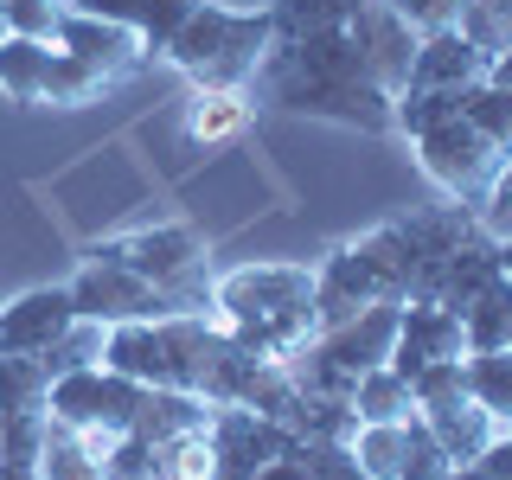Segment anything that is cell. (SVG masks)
Masks as SVG:
<instances>
[{
	"label": "cell",
	"instance_id": "cell-1",
	"mask_svg": "<svg viewBox=\"0 0 512 480\" xmlns=\"http://www.w3.org/2000/svg\"><path fill=\"white\" fill-rule=\"evenodd\" d=\"M250 90L269 109L314 122L365 128V135H391V96L372 71H365L352 32H308V39H276L256 64Z\"/></svg>",
	"mask_w": 512,
	"mask_h": 480
},
{
	"label": "cell",
	"instance_id": "cell-2",
	"mask_svg": "<svg viewBox=\"0 0 512 480\" xmlns=\"http://www.w3.org/2000/svg\"><path fill=\"white\" fill-rule=\"evenodd\" d=\"M212 320L256 359L288 365L320 333L308 263H237L212 276Z\"/></svg>",
	"mask_w": 512,
	"mask_h": 480
},
{
	"label": "cell",
	"instance_id": "cell-3",
	"mask_svg": "<svg viewBox=\"0 0 512 480\" xmlns=\"http://www.w3.org/2000/svg\"><path fill=\"white\" fill-rule=\"evenodd\" d=\"M218 352H224V327L212 314H167V320H122V327H109L103 365L148 384V391L205 397Z\"/></svg>",
	"mask_w": 512,
	"mask_h": 480
},
{
	"label": "cell",
	"instance_id": "cell-4",
	"mask_svg": "<svg viewBox=\"0 0 512 480\" xmlns=\"http://www.w3.org/2000/svg\"><path fill=\"white\" fill-rule=\"evenodd\" d=\"M269 45H276L269 7H218V0H199L186 13V26L167 39L160 64L192 77V90H250V77H256Z\"/></svg>",
	"mask_w": 512,
	"mask_h": 480
},
{
	"label": "cell",
	"instance_id": "cell-5",
	"mask_svg": "<svg viewBox=\"0 0 512 480\" xmlns=\"http://www.w3.org/2000/svg\"><path fill=\"white\" fill-rule=\"evenodd\" d=\"M410 276H416V256H410L404 218H384V224H372V231L333 244L327 263H314V308H320V327L352 320L359 308H378V301H397V308H404Z\"/></svg>",
	"mask_w": 512,
	"mask_h": 480
},
{
	"label": "cell",
	"instance_id": "cell-6",
	"mask_svg": "<svg viewBox=\"0 0 512 480\" xmlns=\"http://www.w3.org/2000/svg\"><path fill=\"white\" fill-rule=\"evenodd\" d=\"M391 340H397V301H378V308H359L352 320H333L320 327L308 346L288 359L301 391L320 397H352V384L378 365H391Z\"/></svg>",
	"mask_w": 512,
	"mask_h": 480
},
{
	"label": "cell",
	"instance_id": "cell-7",
	"mask_svg": "<svg viewBox=\"0 0 512 480\" xmlns=\"http://www.w3.org/2000/svg\"><path fill=\"white\" fill-rule=\"evenodd\" d=\"M90 263H116L135 276L160 282L167 295H180L192 314H212V250L192 224H154V231H128V237H103L90 250Z\"/></svg>",
	"mask_w": 512,
	"mask_h": 480
},
{
	"label": "cell",
	"instance_id": "cell-8",
	"mask_svg": "<svg viewBox=\"0 0 512 480\" xmlns=\"http://www.w3.org/2000/svg\"><path fill=\"white\" fill-rule=\"evenodd\" d=\"M416 167H423L455 205H474V212H480V199H487L493 180H500L506 154L493 148L468 116H448V122H436V128L416 135Z\"/></svg>",
	"mask_w": 512,
	"mask_h": 480
},
{
	"label": "cell",
	"instance_id": "cell-9",
	"mask_svg": "<svg viewBox=\"0 0 512 480\" xmlns=\"http://www.w3.org/2000/svg\"><path fill=\"white\" fill-rule=\"evenodd\" d=\"M141 391H148V384L109 372V365H84V372L52 378V404H45V416H58V423H71V429H109V436H128V429H135V410H141Z\"/></svg>",
	"mask_w": 512,
	"mask_h": 480
},
{
	"label": "cell",
	"instance_id": "cell-10",
	"mask_svg": "<svg viewBox=\"0 0 512 480\" xmlns=\"http://www.w3.org/2000/svg\"><path fill=\"white\" fill-rule=\"evenodd\" d=\"M71 301L84 320H103V327H122V320H167V314H192L180 295H167L160 282L135 276V269L116 263H84L71 282Z\"/></svg>",
	"mask_w": 512,
	"mask_h": 480
},
{
	"label": "cell",
	"instance_id": "cell-11",
	"mask_svg": "<svg viewBox=\"0 0 512 480\" xmlns=\"http://www.w3.org/2000/svg\"><path fill=\"white\" fill-rule=\"evenodd\" d=\"M352 45H359L365 71L384 84V96L397 103V90L410 84V64H416V45H423V32H416L410 20H397L384 0H359V13H352Z\"/></svg>",
	"mask_w": 512,
	"mask_h": 480
},
{
	"label": "cell",
	"instance_id": "cell-12",
	"mask_svg": "<svg viewBox=\"0 0 512 480\" xmlns=\"http://www.w3.org/2000/svg\"><path fill=\"white\" fill-rule=\"evenodd\" d=\"M288 448V429L256 410H212V480H256Z\"/></svg>",
	"mask_w": 512,
	"mask_h": 480
},
{
	"label": "cell",
	"instance_id": "cell-13",
	"mask_svg": "<svg viewBox=\"0 0 512 480\" xmlns=\"http://www.w3.org/2000/svg\"><path fill=\"white\" fill-rule=\"evenodd\" d=\"M487 77H493V58L448 26V32H423L416 64H410V84L397 96H468L474 84H487Z\"/></svg>",
	"mask_w": 512,
	"mask_h": 480
},
{
	"label": "cell",
	"instance_id": "cell-14",
	"mask_svg": "<svg viewBox=\"0 0 512 480\" xmlns=\"http://www.w3.org/2000/svg\"><path fill=\"white\" fill-rule=\"evenodd\" d=\"M58 52H71L77 64H90L103 84H128L135 71H148V45L135 39L128 26H109V20H96V13H64V26H58Z\"/></svg>",
	"mask_w": 512,
	"mask_h": 480
},
{
	"label": "cell",
	"instance_id": "cell-15",
	"mask_svg": "<svg viewBox=\"0 0 512 480\" xmlns=\"http://www.w3.org/2000/svg\"><path fill=\"white\" fill-rule=\"evenodd\" d=\"M77 320V301H71V282H52V288H26L0 308V359H39L45 346L58 340L64 327Z\"/></svg>",
	"mask_w": 512,
	"mask_h": 480
},
{
	"label": "cell",
	"instance_id": "cell-16",
	"mask_svg": "<svg viewBox=\"0 0 512 480\" xmlns=\"http://www.w3.org/2000/svg\"><path fill=\"white\" fill-rule=\"evenodd\" d=\"M442 359H468L461 314L429 308V301H404V308H397V340H391V372L416 378L423 365H442Z\"/></svg>",
	"mask_w": 512,
	"mask_h": 480
},
{
	"label": "cell",
	"instance_id": "cell-17",
	"mask_svg": "<svg viewBox=\"0 0 512 480\" xmlns=\"http://www.w3.org/2000/svg\"><path fill=\"white\" fill-rule=\"evenodd\" d=\"M64 7L96 13V20H109V26H128L141 45H148V58H160L167 39L186 26V13L199 7V0H64Z\"/></svg>",
	"mask_w": 512,
	"mask_h": 480
},
{
	"label": "cell",
	"instance_id": "cell-18",
	"mask_svg": "<svg viewBox=\"0 0 512 480\" xmlns=\"http://www.w3.org/2000/svg\"><path fill=\"white\" fill-rule=\"evenodd\" d=\"M416 416H423V423H429V436H436V442L448 448V461H455V468L480 461V455H487V442L500 436V423H493V416L480 410L468 391L442 397V404H429V410H416Z\"/></svg>",
	"mask_w": 512,
	"mask_h": 480
},
{
	"label": "cell",
	"instance_id": "cell-19",
	"mask_svg": "<svg viewBox=\"0 0 512 480\" xmlns=\"http://www.w3.org/2000/svg\"><path fill=\"white\" fill-rule=\"evenodd\" d=\"M45 77H52V45L45 39H20V32H0V90L20 109L45 103Z\"/></svg>",
	"mask_w": 512,
	"mask_h": 480
},
{
	"label": "cell",
	"instance_id": "cell-20",
	"mask_svg": "<svg viewBox=\"0 0 512 480\" xmlns=\"http://www.w3.org/2000/svg\"><path fill=\"white\" fill-rule=\"evenodd\" d=\"M461 333H468V352L512 346V276H506V269L480 282V295L461 308Z\"/></svg>",
	"mask_w": 512,
	"mask_h": 480
},
{
	"label": "cell",
	"instance_id": "cell-21",
	"mask_svg": "<svg viewBox=\"0 0 512 480\" xmlns=\"http://www.w3.org/2000/svg\"><path fill=\"white\" fill-rule=\"evenodd\" d=\"M244 128H250V90H192L186 141H199V148H218V141H237Z\"/></svg>",
	"mask_w": 512,
	"mask_h": 480
},
{
	"label": "cell",
	"instance_id": "cell-22",
	"mask_svg": "<svg viewBox=\"0 0 512 480\" xmlns=\"http://www.w3.org/2000/svg\"><path fill=\"white\" fill-rule=\"evenodd\" d=\"M212 410L218 404H205V397H192V391H141L135 436L167 442V436H186V429H212Z\"/></svg>",
	"mask_w": 512,
	"mask_h": 480
},
{
	"label": "cell",
	"instance_id": "cell-23",
	"mask_svg": "<svg viewBox=\"0 0 512 480\" xmlns=\"http://www.w3.org/2000/svg\"><path fill=\"white\" fill-rule=\"evenodd\" d=\"M359 0H269L276 39H308V32H346Z\"/></svg>",
	"mask_w": 512,
	"mask_h": 480
},
{
	"label": "cell",
	"instance_id": "cell-24",
	"mask_svg": "<svg viewBox=\"0 0 512 480\" xmlns=\"http://www.w3.org/2000/svg\"><path fill=\"white\" fill-rule=\"evenodd\" d=\"M352 410H359V423H410V416H416L410 378H397L391 365L365 372L359 384H352Z\"/></svg>",
	"mask_w": 512,
	"mask_h": 480
},
{
	"label": "cell",
	"instance_id": "cell-25",
	"mask_svg": "<svg viewBox=\"0 0 512 480\" xmlns=\"http://www.w3.org/2000/svg\"><path fill=\"white\" fill-rule=\"evenodd\" d=\"M468 397L500 429H512V346H500V352H468Z\"/></svg>",
	"mask_w": 512,
	"mask_h": 480
},
{
	"label": "cell",
	"instance_id": "cell-26",
	"mask_svg": "<svg viewBox=\"0 0 512 480\" xmlns=\"http://www.w3.org/2000/svg\"><path fill=\"white\" fill-rule=\"evenodd\" d=\"M103 346H109V327L77 314L71 327H64L58 340L39 352V359H45V372H52V378H64V372H84V365H103Z\"/></svg>",
	"mask_w": 512,
	"mask_h": 480
},
{
	"label": "cell",
	"instance_id": "cell-27",
	"mask_svg": "<svg viewBox=\"0 0 512 480\" xmlns=\"http://www.w3.org/2000/svg\"><path fill=\"white\" fill-rule=\"evenodd\" d=\"M52 404V372L45 359H0V416H26Z\"/></svg>",
	"mask_w": 512,
	"mask_h": 480
},
{
	"label": "cell",
	"instance_id": "cell-28",
	"mask_svg": "<svg viewBox=\"0 0 512 480\" xmlns=\"http://www.w3.org/2000/svg\"><path fill=\"white\" fill-rule=\"evenodd\" d=\"M346 448L365 468V480H397V468H404V423H359Z\"/></svg>",
	"mask_w": 512,
	"mask_h": 480
},
{
	"label": "cell",
	"instance_id": "cell-29",
	"mask_svg": "<svg viewBox=\"0 0 512 480\" xmlns=\"http://www.w3.org/2000/svg\"><path fill=\"white\" fill-rule=\"evenodd\" d=\"M154 480H212V429L154 442Z\"/></svg>",
	"mask_w": 512,
	"mask_h": 480
},
{
	"label": "cell",
	"instance_id": "cell-30",
	"mask_svg": "<svg viewBox=\"0 0 512 480\" xmlns=\"http://www.w3.org/2000/svg\"><path fill=\"white\" fill-rule=\"evenodd\" d=\"M455 32H461L468 45H480L487 58L512 52V0H461Z\"/></svg>",
	"mask_w": 512,
	"mask_h": 480
},
{
	"label": "cell",
	"instance_id": "cell-31",
	"mask_svg": "<svg viewBox=\"0 0 512 480\" xmlns=\"http://www.w3.org/2000/svg\"><path fill=\"white\" fill-rule=\"evenodd\" d=\"M461 116H468L500 154H512V90L506 84H493V77H487V84H474L468 103H461Z\"/></svg>",
	"mask_w": 512,
	"mask_h": 480
},
{
	"label": "cell",
	"instance_id": "cell-32",
	"mask_svg": "<svg viewBox=\"0 0 512 480\" xmlns=\"http://www.w3.org/2000/svg\"><path fill=\"white\" fill-rule=\"evenodd\" d=\"M448 474H455L448 448L429 436L423 416H410V423H404V468H397V480H448Z\"/></svg>",
	"mask_w": 512,
	"mask_h": 480
},
{
	"label": "cell",
	"instance_id": "cell-33",
	"mask_svg": "<svg viewBox=\"0 0 512 480\" xmlns=\"http://www.w3.org/2000/svg\"><path fill=\"white\" fill-rule=\"evenodd\" d=\"M64 0H0V26L20 32V39H45L58 45V26H64Z\"/></svg>",
	"mask_w": 512,
	"mask_h": 480
},
{
	"label": "cell",
	"instance_id": "cell-34",
	"mask_svg": "<svg viewBox=\"0 0 512 480\" xmlns=\"http://www.w3.org/2000/svg\"><path fill=\"white\" fill-rule=\"evenodd\" d=\"M45 410H26V416H0V461H39L45 455Z\"/></svg>",
	"mask_w": 512,
	"mask_h": 480
},
{
	"label": "cell",
	"instance_id": "cell-35",
	"mask_svg": "<svg viewBox=\"0 0 512 480\" xmlns=\"http://www.w3.org/2000/svg\"><path fill=\"white\" fill-rule=\"evenodd\" d=\"M455 391H468V359H442V365H423V372L410 378V397H416V410L442 404V397H455Z\"/></svg>",
	"mask_w": 512,
	"mask_h": 480
},
{
	"label": "cell",
	"instance_id": "cell-36",
	"mask_svg": "<svg viewBox=\"0 0 512 480\" xmlns=\"http://www.w3.org/2000/svg\"><path fill=\"white\" fill-rule=\"evenodd\" d=\"M103 474H116V480H154V442L148 436H116V448H109V461H103Z\"/></svg>",
	"mask_w": 512,
	"mask_h": 480
},
{
	"label": "cell",
	"instance_id": "cell-37",
	"mask_svg": "<svg viewBox=\"0 0 512 480\" xmlns=\"http://www.w3.org/2000/svg\"><path fill=\"white\" fill-rule=\"evenodd\" d=\"M397 20H410L416 32H448L461 20V0H384Z\"/></svg>",
	"mask_w": 512,
	"mask_h": 480
},
{
	"label": "cell",
	"instance_id": "cell-38",
	"mask_svg": "<svg viewBox=\"0 0 512 480\" xmlns=\"http://www.w3.org/2000/svg\"><path fill=\"white\" fill-rule=\"evenodd\" d=\"M480 231L487 237H512V154H506V167H500V180H493V192L480 199Z\"/></svg>",
	"mask_w": 512,
	"mask_h": 480
},
{
	"label": "cell",
	"instance_id": "cell-39",
	"mask_svg": "<svg viewBox=\"0 0 512 480\" xmlns=\"http://www.w3.org/2000/svg\"><path fill=\"white\" fill-rule=\"evenodd\" d=\"M288 442H295V436H288ZM256 480H308V474H301V461H295V455H288V448H282V455L269 461V468L256 474Z\"/></svg>",
	"mask_w": 512,
	"mask_h": 480
},
{
	"label": "cell",
	"instance_id": "cell-40",
	"mask_svg": "<svg viewBox=\"0 0 512 480\" xmlns=\"http://www.w3.org/2000/svg\"><path fill=\"white\" fill-rule=\"evenodd\" d=\"M0 480H45L39 461H0Z\"/></svg>",
	"mask_w": 512,
	"mask_h": 480
},
{
	"label": "cell",
	"instance_id": "cell-41",
	"mask_svg": "<svg viewBox=\"0 0 512 480\" xmlns=\"http://www.w3.org/2000/svg\"><path fill=\"white\" fill-rule=\"evenodd\" d=\"M448 480H506V474H493V468H480V461H468V468H455Z\"/></svg>",
	"mask_w": 512,
	"mask_h": 480
},
{
	"label": "cell",
	"instance_id": "cell-42",
	"mask_svg": "<svg viewBox=\"0 0 512 480\" xmlns=\"http://www.w3.org/2000/svg\"><path fill=\"white\" fill-rule=\"evenodd\" d=\"M493 84H506V90H512V52L493 58Z\"/></svg>",
	"mask_w": 512,
	"mask_h": 480
},
{
	"label": "cell",
	"instance_id": "cell-43",
	"mask_svg": "<svg viewBox=\"0 0 512 480\" xmlns=\"http://www.w3.org/2000/svg\"><path fill=\"white\" fill-rule=\"evenodd\" d=\"M500 269L512 276V237H500Z\"/></svg>",
	"mask_w": 512,
	"mask_h": 480
},
{
	"label": "cell",
	"instance_id": "cell-44",
	"mask_svg": "<svg viewBox=\"0 0 512 480\" xmlns=\"http://www.w3.org/2000/svg\"><path fill=\"white\" fill-rule=\"evenodd\" d=\"M90 480H116V474H90Z\"/></svg>",
	"mask_w": 512,
	"mask_h": 480
}]
</instances>
